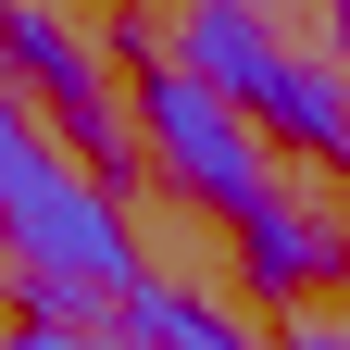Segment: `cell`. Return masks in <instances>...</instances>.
<instances>
[{
  "instance_id": "7",
  "label": "cell",
  "mask_w": 350,
  "mask_h": 350,
  "mask_svg": "<svg viewBox=\"0 0 350 350\" xmlns=\"http://www.w3.org/2000/svg\"><path fill=\"white\" fill-rule=\"evenodd\" d=\"M325 13H338V63H350V0H325Z\"/></svg>"
},
{
  "instance_id": "8",
  "label": "cell",
  "mask_w": 350,
  "mask_h": 350,
  "mask_svg": "<svg viewBox=\"0 0 350 350\" xmlns=\"http://www.w3.org/2000/svg\"><path fill=\"white\" fill-rule=\"evenodd\" d=\"M0 262H13V226H0Z\"/></svg>"
},
{
  "instance_id": "2",
  "label": "cell",
  "mask_w": 350,
  "mask_h": 350,
  "mask_svg": "<svg viewBox=\"0 0 350 350\" xmlns=\"http://www.w3.org/2000/svg\"><path fill=\"white\" fill-rule=\"evenodd\" d=\"M175 63L213 75L262 138H288V150H313V163H350V75H338V63H300L250 0H188Z\"/></svg>"
},
{
  "instance_id": "3",
  "label": "cell",
  "mask_w": 350,
  "mask_h": 350,
  "mask_svg": "<svg viewBox=\"0 0 350 350\" xmlns=\"http://www.w3.org/2000/svg\"><path fill=\"white\" fill-rule=\"evenodd\" d=\"M125 100H138V150L175 175V188H188L200 213H226V226H250L262 200H275V163H262V125L226 100V88L213 75H188V63H138V88H125Z\"/></svg>"
},
{
  "instance_id": "9",
  "label": "cell",
  "mask_w": 350,
  "mask_h": 350,
  "mask_svg": "<svg viewBox=\"0 0 350 350\" xmlns=\"http://www.w3.org/2000/svg\"><path fill=\"white\" fill-rule=\"evenodd\" d=\"M0 13H13V0H0Z\"/></svg>"
},
{
  "instance_id": "1",
  "label": "cell",
  "mask_w": 350,
  "mask_h": 350,
  "mask_svg": "<svg viewBox=\"0 0 350 350\" xmlns=\"http://www.w3.org/2000/svg\"><path fill=\"white\" fill-rule=\"evenodd\" d=\"M0 226H13V262H25V300L51 325H88V313H125V288H150L138 262V226L113 213V188L88 175L51 125H38L13 88H0Z\"/></svg>"
},
{
  "instance_id": "4",
  "label": "cell",
  "mask_w": 350,
  "mask_h": 350,
  "mask_svg": "<svg viewBox=\"0 0 350 350\" xmlns=\"http://www.w3.org/2000/svg\"><path fill=\"white\" fill-rule=\"evenodd\" d=\"M238 275L262 300H300V288H325L338 275V226L325 213H288V200H262L250 226H238Z\"/></svg>"
},
{
  "instance_id": "5",
  "label": "cell",
  "mask_w": 350,
  "mask_h": 350,
  "mask_svg": "<svg viewBox=\"0 0 350 350\" xmlns=\"http://www.w3.org/2000/svg\"><path fill=\"white\" fill-rule=\"evenodd\" d=\"M0 350H113V338H88V325H51V313H38V325H13Z\"/></svg>"
},
{
  "instance_id": "6",
  "label": "cell",
  "mask_w": 350,
  "mask_h": 350,
  "mask_svg": "<svg viewBox=\"0 0 350 350\" xmlns=\"http://www.w3.org/2000/svg\"><path fill=\"white\" fill-rule=\"evenodd\" d=\"M288 350H350V325H300V338H288Z\"/></svg>"
}]
</instances>
